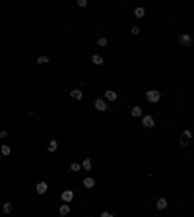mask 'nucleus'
I'll return each instance as SVG.
<instances>
[{
    "instance_id": "f257e3e1",
    "label": "nucleus",
    "mask_w": 194,
    "mask_h": 217,
    "mask_svg": "<svg viewBox=\"0 0 194 217\" xmlns=\"http://www.w3.org/2000/svg\"><path fill=\"white\" fill-rule=\"evenodd\" d=\"M146 99H148V103H157V101L161 99V93H159L157 89H150V91L146 93Z\"/></svg>"
},
{
    "instance_id": "f03ea898",
    "label": "nucleus",
    "mask_w": 194,
    "mask_h": 217,
    "mask_svg": "<svg viewBox=\"0 0 194 217\" xmlns=\"http://www.w3.org/2000/svg\"><path fill=\"white\" fill-rule=\"evenodd\" d=\"M142 126L144 128H154L155 122H154V116H150V114H146V116H142Z\"/></svg>"
},
{
    "instance_id": "7ed1b4c3",
    "label": "nucleus",
    "mask_w": 194,
    "mask_h": 217,
    "mask_svg": "<svg viewBox=\"0 0 194 217\" xmlns=\"http://www.w3.org/2000/svg\"><path fill=\"white\" fill-rule=\"evenodd\" d=\"M190 140H192V132H190V130H183V134H181V144L187 145Z\"/></svg>"
},
{
    "instance_id": "20e7f679",
    "label": "nucleus",
    "mask_w": 194,
    "mask_h": 217,
    "mask_svg": "<svg viewBox=\"0 0 194 217\" xmlns=\"http://www.w3.org/2000/svg\"><path fill=\"white\" fill-rule=\"evenodd\" d=\"M95 109L99 110V113H105V110L109 109V105H107L105 99H97V101H95Z\"/></svg>"
},
{
    "instance_id": "39448f33",
    "label": "nucleus",
    "mask_w": 194,
    "mask_h": 217,
    "mask_svg": "<svg viewBox=\"0 0 194 217\" xmlns=\"http://www.w3.org/2000/svg\"><path fill=\"white\" fill-rule=\"evenodd\" d=\"M179 41H181V45H187V47H188V45H192V37L188 33H183L179 37Z\"/></svg>"
},
{
    "instance_id": "423d86ee",
    "label": "nucleus",
    "mask_w": 194,
    "mask_h": 217,
    "mask_svg": "<svg viewBox=\"0 0 194 217\" xmlns=\"http://www.w3.org/2000/svg\"><path fill=\"white\" fill-rule=\"evenodd\" d=\"M105 99H107V101H117V99H118L117 91H113V89H107V91H105Z\"/></svg>"
},
{
    "instance_id": "0eeeda50",
    "label": "nucleus",
    "mask_w": 194,
    "mask_h": 217,
    "mask_svg": "<svg viewBox=\"0 0 194 217\" xmlns=\"http://www.w3.org/2000/svg\"><path fill=\"white\" fill-rule=\"evenodd\" d=\"M74 200V192L72 190H64L62 192V202H72Z\"/></svg>"
},
{
    "instance_id": "6e6552de",
    "label": "nucleus",
    "mask_w": 194,
    "mask_h": 217,
    "mask_svg": "<svg viewBox=\"0 0 194 217\" xmlns=\"http://www.w3.org/2000/svg\"><path fill=\"white\" fill-rule=\"evenodd\" d=\"M47 188H49L47 182H39V184L35 186V190H37V194H45V192H47Z\"/></svg>"
},
{
    "instance_id": "1a4fd4ad",
    "label": "nucleus",
    "mask_w": 194,
    "mask_h": 217,
    "mask_svg": "<svg viewBox=\"0 0 194 217\" xmlns=\"http://www.w3.org/2000/svg\"><path fill=\"white\" fill-rule=\"evenodd\" d=\"M84 186L91 190V188L95 186V178H91V177H85V178H84Z\"/></svg>"
},
{
    "instance_id": "9d476101",
    "label": "nucleus",
    "mask_w": 194,
    "mask_h": 217,
    "mask_svg": "<svg viewBox=\"0 0 194 217\" xmlns=\"http://www.w3.org/2000/svg\"><path fill=\"white\" fill-rule=\"evenodd\" d=\"M82 95H84V93H82V89H72V91H70V97H72V99H76V101H80Z\"/></svg>"
},
{
    "instance_id": "9b49d317",
    "label": "nucleus",
    "mask_w": 194,
    "mask_h": 217,
    "mask_svg": "<svg viewBox=\"0 0 194 217\" xmlns=\"http://www.w3.org/2000/svg\"><path fill=\"white\" fill-rule=\"evenodd\" d=\"M58 213L62 215V217H66V215L70 213V206H68V204H62V206L58 207Z\"/></svg>"
},
{
    "instance_id": "f8f14e48",
    "label": "nucleus",
    "mask_w": 194,
    "mask_h": 217,
    "mask_svg": "<svg viewBox=\"0 0 194 217\" xmlns=\"http://www.w3.org/2000/svg\"><path fill=\"white\" fill-rule=\"evenodd\" d=\"M47 149L51 151V153H55V151L58 149V142H56V140H51V142H49V145H47Z\"/></svg>"
},
{
    "instance_id": "ddd939ff",
    "label": "nucleus",
    "mask_w": 194,
    "mask_h": 217,
    "mask_svg": "<svg viewBox=\"0 0 194 217\" xmlns=\"http://www.w3.org/2000/svg\"><path fill=\"white\" fill-rule=\"evenodd\" d=\"M91 62L95 64V66H101L105 60H103V56H101V54H93V56H91Z\"/></svg>"
},
{
    "instance_id": "4468645a",
    "label": "nucleus",
    "mask_w": 194,
    "mask_h": 217,
    "mask_svg": "<svg viewBox=\"0 0 194 217\" xmlns=\"http://www.w3.org/2000/svg\"><path fill=\"white\" fill-rule=\"evenodd\" d=\"M155 206H157V210H165V207H167V200H165V198H159L157 202H155Z\"/></svg>"
},
{
    "instance_id": "2eb2a0df",
    "label": "nucleus",
    "mask_w": 194,
    "mask_h": 217,
    "mask_svg": "<svg viewBox=\"0 0 194 217\" xmlns=\"http://www.w3.org/2000/svg\"><path fill=\"white\" fill-rule=\"evenodd\" d=\"M130 114H132L134 118L142 116V109H140V107H132V109H130Z\"/></svg>"
},
{
    "instance_id": "dca6fc26",
    "label": "nucleus",
    "mask_w": 194,
    "mask_h": 217,
    "mask_svg": "<svg viewBox=\"0 0 194 217\" xmlns=\"http://www.w3.org/2000/svg\"><path fill=\"white\" fill-rule=\"evenodd\" d=\"M144 14H146V12H144L142 6H138V8L134 10V16H136V18H144Z\"/></svg>"
},
{
    "instance_id": "f3484780",
    "label": "nucleus",
    "mask_w": 194,
    "mask_h": 217,
    "mask_svg": "<svg viewBox=\"0 0 194 217\" xmlns=\"http://www.w3.org/2000/svg\"><path fill=\"white\" fill-rule=\"evenodd\" d=\"M37 64H39V66H43V64H49V56H39V58H37Z\"/></svg>"
},
{
    "instance_id": "a211bd4d",
    "label": "nucleus",
    "mask_w": 194,
    "mask_h": 217,
    "mask_svg": "<svg viewBox=\"0 0 194 217\" xmlns=\"http://www.w3.org/2000/svg\"><path fill=\"white\" fill-rule=\"evenodd\" d=\"M2 211H4V213H12V204L6 202V204L2 206Z\"/></svg>"
},
{
    "instance_id": "6ab92c4d",
    "label": "nucleus",
    "mask_w": 194,
    "mask_h": 217,
    "mask_svg": "<svg viewBox=\"0 0 194 217\" xmlns=\"http://www.w3.org/2000/svg\"><path fill=\"white\" fill-rule=\"evenodd\" d=\"M82 169H91V161H89V159H84V161H82Z\"/></svg>"
},
{
    "instance_id": "aec40b11",
    "label": "nucleus",
    "mask_w": 194,
    "mask_h": 217,
    "mask_svg": "<svg viewBox=\"0 0 194 217\" xmlns=\"http://www.w3.org/2000/svg\"><path fill=\"white\" fill-rule=\"evenodd\" d=\"M0 151H2V155H10V145H2V147H0Z\"/></svg>"
},
{
    "instance_id": "412c9836",
    "label": "nucleus",
    "mask_w": 194,
    "mask_h": 217,
    "mask_svg": "<svg viewBox=\"0 0 194 217\" xmlns=\"http://www.w3.org/2000/svg\"><path fill=\"white\" fill-rule=\"evenodd\" d=\"M80 169H82L80 163H72V165H70V171H74V173H76V171H80Z\"/></svg>"
},
{
    "instance_id": "4be33fe9",
    "label": "nucleus",
    "mask_w": 194,
    "mask_h": 217,
    "mask_svg": "<svg viewBox=\"0 0 194 217\" xmlns=\"http://www.w3.org/2000/svg\"><path fill=\"white\" fill-rule=\"evenodd\" d=\"M107 43H109V41H107L105 37H101V39L97 41V45H99V47H107Z\"/></svg>"
},
{
    "instance_id": "5701e85b",
    "label": "nucleus",
    "mask_w": 194,
    "mask_h": 217,
    "mask_svg": "<svg viewBox=\"0 0 194 217\" xmlns=\"http://www.w3.org/2000/svg\"><path fill=\"white\" fill-rule=\"evenodd\" d=\"M78 6H80V8H85V6H88V0H78Z\"/></svg>"
},
{
    "instance_id": "b1692460",
    "label": "nucleus",
    "mask_w": 194,
    "mask_h": 217,
    "mask_svg": "<svg viewBox=\"0 0 194 217\" xmlns=\"http://www.w3.org/2000/svg\"><path fill=\"white\" fill-rule=\"evenodd\" d=\"M101 217H115V215L111 213V211H103V213H101Z\"/></svg>"
},
{
    "instance_id": "393cba45",
    "label": "nucleus",
    "mask_w": 194,
    "mask_h": 217,
    "mask_svg": "<svg viewBox=\"0 0 194 217\" xmlns=\"http://www.w3.org/2000/svg\"><path fill=\"white\" fill-rule=\"evenodd\" d=\"M138 33H140V27L134 25V27H132V35H138Z\"/></svg>"
}]
</instances>
